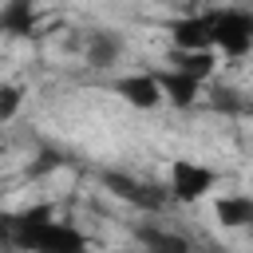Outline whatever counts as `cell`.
<instances>
[{
    "label": "cell",
    "instance_id": "cell-4",
    "mask_svg": "<svg viewBox=\"0 0 253 253\" xmlns=\"http://www.w3.org/2000/svg\"><path fill=\"white\" fill-rule=\"evenodd\" d=\"M217 186V170L194 162V158H174L170 162V194L174 202H202Z\"/></svg>",
    "mask_w": 253,
    "mask_h": 253
},
{
    "label": "cell",
    "instance_id": "cell-2",
    "mask_svg": "<svg viewBox=\"0 0 253 253\" xmlns=\"http://www.w3.org/2000/svg\"><path fill=\"white\" fill-rule=\"evenodd\" d=\"M99 182H103V190H111L119 202H126V206H134V210H142V213H162L166 202L174 198L170 186L142 182V178H134V174H126V170H103Z\"/></svg>",
    "mask_w": 253,
    "mask_h": 253
},
{
    "label": "cell",
    "instance_id": "cell-6",
    "mask_svg": "<svg viewBox=\"0 0 253 253\" xmlns=\"http://www.w3.org/2000/svg\"><path fill=\"white\" fill-rule=\"evenodd\" d=\"M115 95L119 99H126L130 107H138V111H154L158 103H166V91H162V83H158V75H126V79H119L115 83Z\"/></svg>",
    "mask_w": 253,
    "mask_h": 253
},
{
    "label": "cell",
    "instance_id": "cell-12",
    "mask_svg": "<svg viewBox=\"0 0 253 253\" xmlns=\"http://www.w3.org/2000/svg\"><path fill=\"white\" fill-rule=\"evenodd\" d=\"M138 237H142L150 249H174V253L186 249V237H174V233H162V229H138Z\"/></svg>",
    "mask_w": 253,
    "mask_h": 253
},
{
    "label": "cell",
    "instance_id": "cell-13",
    "mask_svg": "<svg viewBox=\"0 0 253 253\" xmlns=\"http://www.w3.org/2000/svg\"><path fill=\"white\" fill-rule=\"evenodd\" d=\"M20 99H24V91H20L16 83H4V87H0V123H12V119H16Z\"/></svg>",
    "mask_w": 253,
    "mask_h": 253
},
{
    "label": "cell",
    "instance_id": "cell-5",
    "mask_svg": "<svg viewBox=\"0 0 253 253\" xmlns=\"http://www.w3.org/2000/svg\"><path fill=\"white\" fill-rule=\"evenodd\" d=\"M170 40L178 51H198V47H213V12H198V16H182L170 24Z\"/></svg>",
    "mask_w": 253,
    "mask_h": 253
},
{
    "label": "cell",
    "instance_id": "cell-7",
    "mask_svg": "<svg viewBox=\"0 0 253 253\" xmlns=\"http://www.w3.org/2000/svg\"><path fill=\"white\" fill-rule=\"evenodd\" d=\"M158 83H162V91H166V103L178 107V111H186V107L198 103L206 79H198V75H190V71H182V67H166V71H158Z\"/></svg>",
    "mask_w": 253,
    "mask_h": 253
},
{
    "label": "cell",
    "instance_id": "cell-10",
    "mask_svg": "<svg viewBox=\"0 0 253 253\" xmlns=\"http://www.w3.org/2000/svg\"><path fill=\"white\" fill-rule=\"evenodd\" d=\"M36 4L32 0H8L4 8H0V28L8 32V36H32V28H36Z\"/></svg>",
    "mask_w": 253,
    "mask_h": 253
},
{
    "label": "cell",
    "instance_id": "cell-14",
    "mask_svg": "<svg viewBox=\"0 0 253 253\" xmlns=\"http://www.w3.org/2000/svg\"><path fill=\"white\" fill-rule=\"evenodd\" d=\"M186 4H206V0H186Z\"/></svg>",
    "mask_w": 253,
    "mask_h": 253
},
{
    "label": "cell",
    "instance_id": "cell-8",
    "mask_svg": "<svg viewBox=\"0 0 253 253\" xmlns=\"http://www.w3.org/2000/svg\"><path fill=\"white\" fill-rule=\"evenodd\" d=\"M119 55H123V40H119V32H111V28H95V32L87 36V63H91V67H111Z\"/></svg>",
    "mask_w": 253,
    "mask_h": 253
},
{
    "label": "cell",
    "instance_id": "cell-11",
    "mask_svg": "<svg viewBox=\"0 0 253 253\" xmlns=\"http://www.w3.org/2000/svg\"><path fill=\"white\" fill-rule=\"evenodd\" d=\"M174 67H182L198 79H210L213 67H217V47H198V51H178L174 47Z\"/></svg>",
    "mask_w": 253,
    "mask_h": 253
},
{
    "label": "cell",
    "instance_id": "cell-1",
    "mask_svg": "<svg viewBox=\"0 0 253 253\" xmlns=\"http://www.w3.org/2000/svg\"><path fill=\"white\" fill-rule=\"evenodd\" d=\"M4 237H8V245L36 249V253H67V249L87 245V237L75 225L55 221L51 206H32V210H20V213H8L4 217Z\"/></svg>",
    "mask_w": 253,
    "mask_h": 253
},
{
    "label": "cell",
    "instance_id": "cell-9",
    "mask_svg": "<svg viewBox=\"0 0 253 253\" xmlns=\"http://www.w3.org/2000/svg\"><path fill=\"white\" fill-rule=\"evenodd\" d=\"M213 213H217V221H221L225 229H253V198H245V194L217 198Z\"/></svg>",
    "mask_w": 253,
    "mask_h": 253
},
{
    "label": "cell",
    "instance_id": "cell-3",
    "mask_svg": "<svg viewBox=\"0 0 253 253\" xmlns=\"http://www.w3.org/2000/svg\"><path fill=\"white\" fill-rule=\"evenodd\" d=\"M213 47L221 55H245L253 47V16L241 8H217L213 12Z\"/></svg>",
    "mask_w": 253,
    "mask_h": 253
}]
</instances>
